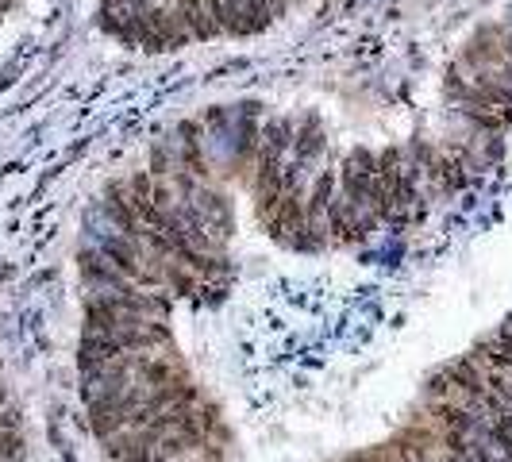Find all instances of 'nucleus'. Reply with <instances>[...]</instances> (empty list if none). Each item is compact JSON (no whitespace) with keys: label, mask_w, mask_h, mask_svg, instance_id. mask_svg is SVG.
I'll use <instances>...</instances> for the list:
<instances>
[{"label":"nucleus","mask_w":512,"mask_h":462,"mask_svg":"<svg viewBox=\"0 0 512 462\" xmlns=\"http://www.w3.org/2000/svg\"><path fill=\"white\" fill-rule=\"evenodd\" d=\"M301 4L305 0H101L97 20L131 51H189L247 39Z\"/></svg>","instance_id":"nucleus-1"}]
</instances>
